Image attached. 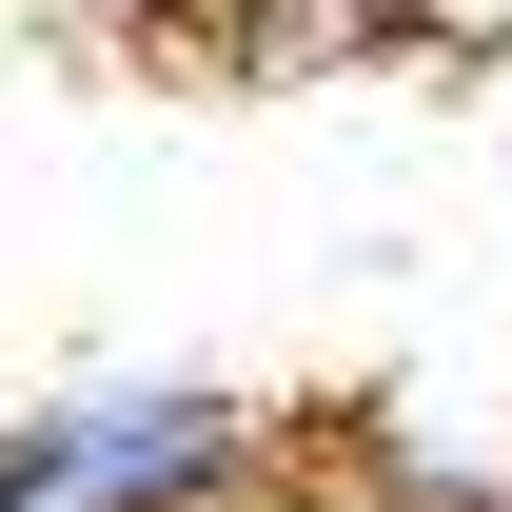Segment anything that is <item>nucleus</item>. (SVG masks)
<instances>
[{
  "label": "nucleus",
  "instance_id": "obj_1",
  "mask_svg": "<svg viewBox=\"0 0 512 512\" xmlns=\"http://www.w3.org/2000/svg\"><path fill=\"white\" fill-rule=\"evenodd\" d=\"M276 473H296V434L217 375H99L0 414V512H237Z\"/></svg>",
  "mask_w": 512,
  "mask_h": 512
},
{
  "label": "nucleus",
  "instance_id": "obj_2",
  "mask_svg": "<svg viewBox=\"0 0 512 512\" xmlns=\"http://www.w3.org/2000/svg\"><path fill=\"white\" fill-rule=\"evenodd\" d=\"M394 40V0H217V60L256 79H296V60H375Z\"/></svg>",
  "mask_w": 512,
  "mask_h": 512
},
{
  "label": "nucleus",
  "instance_id": "obj_3",
  "mask_svg": "<svg viewBox=\"0 0 512 512\" xmlns=\"http://www.w3.org/2000/svg\"><path fill=\"white\" fill-rule=\"evenodd\" d=\"M414 60H512V0H394Z\"/></svg>",
  "mask_w": 512,
  "mask_h": 512
},
{
  "label": "nucleus",
  "instance_id": "obj_4",
  "mask_svg": "<svg viewBox=\"0 0 512 512\" xmlns=\"http://www.w3.org/2000/svg\"><path fill=\"white\" fill-rule=\"evenodd\" d=\"M60 20H119V40H217V0H60Z\"/></svg>",
  "mask_w": 512,
  "mask_h": 512
},
{
  "label": "nucleus",
  "instance_id": "obj_5",
  "mask_svg": "<svg viewBox=\"0 0 512 512\" xmlns=\"http://www.w3.org/2000/svg\"><path fill=\"white\" fill-rule=\"evenodd\" d=\"M237 512H335V493H316V473H276V493H237Z\"/></svg>",
  "mask_w": 512,
  "mask_h": 512
}]
</instances>
